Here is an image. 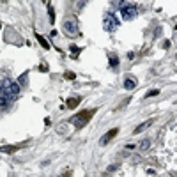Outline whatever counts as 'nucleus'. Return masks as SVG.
<instances>
[{
    "mask_svg": "<svg viewBox=\"0 0 177 177\" xmlns=\"http://www.w3.org/2000/svg\"><path fill=\"white\" fill-rule=\"evenodd\" d=\"M20 90H21L20 83H16V82L11 80V78H4V80L0 82V96H4V98H7V99H11V101L20 96Z\"/></svg>",
    "mask_w": 177,
    "mask_h": 177,
    "instance_id": "f257e3e1",
    "label": "nucleus"
},
{
    "mask_svg": "<svg viewBox=\"0 0 177 177\" xmlns=\"http://www.w3.org/2000/svg\"><path fill=\"white\" fill-rule=\"evenodd\" d=\"M96 112H98V108H92V110H82V112H78L76 115H73V117L69 119V122H71L76 129H82V128L94 117Z\"/></svg>",
    "mask_w": 177,
    "mask_h": 177,
    "instance_id": "f03ea898",
    "label": "nucleus"
},
{
    "mask_svg": "<svg viewBox=\"0 0 177 177\" xmlns=\"http://www.w3.org/2000/svg\"><path fill=\"white\" fill-rule=\"evenodd\" d=\"M64 32L69 35V37H80V27H78V20L76 18H67L62 25Z\"/></svg>",
    "mask_w": 177,
    "mask_h": 177,
    "instance_id": "7ed1b4c3",
    "label": "nucleus"
},
{
    "mask_svg": "<svg viewBox=\"0 0 177 177\" xmlns=\"http://www.w3.org/2000/svg\"><path fill=\"white\" fill-rule=\"evenodd\" d=\"M103 28L106 32H115L119 28V20L115 18V14H112V12L105 14V18H103Z\"/></svg>",
    "mask_w": 177,
    "mask_h": 177,
    "instance_id": "20e7f679",
    "label": "nucleus"
},
{
    "mask_svg": "<svg viewBox=\"0 0 177 177\" xmlns=\"http://www.w3.org/2000/svg\"><path fill=\"white\" fill-rule=\"evenodd\" d=\"M121 12H122V18H124L126 21H129V20L137 18V14H138V5H137V4H124V5L121 7Z\"/></svg>",
    "mask_w": 177,
    "mask_h": 177,
    "instance_id": "39448f33",
    "label": "nucleus"
},
{
    "mask_svg": "<svg viewBox=\"0 0 177 177\" xmlns=\"http://www.w3.org/2000/svg\"><path fill=\"white\" fill-rule=\"evenodd\" d=\"M119 135V128H113V129H110V131H106L105 133V137H101V140H99V145L101 147H105V145H108L115 137Z\"/></svg>",
    "mask_w": 177,
    "mask_h": 177,
    "instance_id": "423d86ee",
    "label": "nucleus"
},
{
    "mask_svg": "<svg viewBox=\"0 0 177 177\" xmlns=\"http://www.w3.org/2000/svg\"><path fill=\"white\" fill-rule=\"evenodd\" d=\"M152 122H154V119H149V121H145V122H142V124H138L137 128H135V131H133V135H140L144 129H147L149 126H152Z\"/></svg>",
    "mask_w": 177,
    "mask_h": 177,
    "instance_id": "0eeeda50",
    "label": "nucleus"
},
{
    "mask_svg": "<svg viewBox=\"0 0 177 177\" xmlns=\"http://www.w3.org/2000/svg\"><path fill=\"white\" fill-rule=\"evenodd\" d=\"M80 103H82V96H76V98H69V99L66 101V108H76Z\"/></svg>",
    "mask_w": 177,
    "mask_h": 177,
    "instance_id": "6e6552de",
    "label": "nucleus"
},
{
    "mask_svg": "<svg viewBox=\"0 0 177 177\" xmlns=\"http://www.w3.org/2000/svg\"><path fill=\"white\" fill-rule=\"evenodd\" d=\"M135 87H137V80H135L133 76H128V78L124 80V89H126V90H133Z\"/></svg>",
    "mask_w": 177,
    "mask_h": 177,
    "instance_id": "1a4fd4ad",
    "label": "nucleus"
},
{
    "mask_svg": "<svg viewBox=\"0 0 177 177\" xmlns=\"http://www.w3.org/2000/svg\"><path fill=\"white\" fill-rule=\"evenodd\" d=\"M23 144H20V145H4V147H0V152H7V154H12V152H16V151H20V147H21Z\"/></svg>",
    "mask_w": 177,
    "mask_h": 177,
    "instance_id": "9d476101",
    "label": "nucleus"
},
{
    "mask_svg": "<svg viewBox=\"0 0 177 177\" xmlns=\"http://www.w3.org/2000/svg\"><path fill=\"white\" fill-rule=\"evenodd\" d=\"M108 62H110V69H113V71L119 69V57L117 55H108Z\"/></svg>",
    "mask_w": 177,
    "mask_h": 177,
    "instance_id": "9b49d317",
    "label": "nucleus"
},
{
    "mask_svg": "<svg viewBox=\"0 0 177 177\" xmlns=\"http://www.w3.org/2000/svg\"><path fill=\"white\" fill-rule=\"evenodd\" d=\"M34 35H35V39H37V43H39V44H41V46H43L44 50H50V44H48V41H46V39H44V37H43L41 34H37V32H35Z\"/></svg>",
    "mask_w": 177,
    "mask_h": 177,
    "instance_id": "f8f14e48",
    "label": "nucleus"
},
{
    "mask_svg": "<svg viewBox=\"0 0 177 177\" xmlns=\"http://www.w3.org/2000/svg\"><path fill=\"white\" fill-rule=\"evenodd\" d=\"M11 99H7V98H4V96H0V110H5V108H9L11 106Z\"/></svg>",
    "mask_w": 177,
    "mask_h": 177,
    "instance_id": "ddd939ff",
    "label": "nucleus"
},
{
    "mask_svg": "<svg viewBox=\"0 0 177 177\" xmlns=\"http://www.w3.org/2000/svg\"><path fill=\"white\" fill-rule=\"evenodd\" d=\"M48 18H50V23L53 25L55 23V9H53L51 4H48Z\"/></svg>",
    "mask_w": 177,
    "mask_h": 177,
    "instance_id": "4468645a",
    "label": "nucleus"
},
{
    "mask_svg": "<svg viewBox=\"0 0 177 177\" xmlns=\"http://www.w3.org/2000/svg\"><path fill=\"white\" fill-rule=\"evenodd\" d=\"M138 147H140V151H147V149L151 147V140H144V142H142Z\"/></svg>",
    "mask_w": 177,
    "mask_h": 177,
    "instance_id": "2eb2a0df",
    "label": "nucleus"
},
{
    "mask_svg": "<svg viewBox=\"0 0 177 177\" xmlns=\"http://www.w3.org/2000/svg\"><path fill=\"white\" fill-rule=\"evenodd\" d=\"M69 50L73 51V57H74V59H76V57L80 55V51H82V48H78V46H74V44H73V46H71Z\"/></svg>",
    "mask_w": 177,
    "mask_h": 177,
    "instance_id": "dca6fc26",
    "label": "nucleus"
},
{
    "mask_svg": "<svg viewBox=\"0 0 177 177\" xmlns=\"http://www.w3.org/2000/svg\"><path fill=\"white\" fill-rule=\"evenodd\" d=\"M37 69H39L41 73H48V71H50V66H48L46 62H43V64H39V67H37Z\"/></svg>",
    "mask_w": 177,
    "mask_h": 177,
    "instance_id": "f3484780",
    "label": "nucleus"
},
{
    "mask_svg": "<svg viewBox=\"0 0 177 177\" xmlns=\"http://www.w3.org/2000/svg\"><path fill=\"white\" fill-rule=\"evenodd\" d=\"M158 94H160V90H158V89H151V90L145 94V99H147V98H154V96H158Z\"/></svg>",
    "mask_w": 177,
    "mask_h": 177,
    "instance_id": "a211bd4d",
    "label": "nucleus"
},
{
    "mask_svg": "<svg viewBox=\"0 0 177 177\" xmlns=\"http://www.w3.org/2000/svg\"><path fill=\"white\" fill-rule=\"evenodd\" d=\"M64 78H66V80H74L76 74H74L73 71H66V73H64Z\"/></svg>",
    "mask_w": 177,
    "mask_h": 177,
    "instance_id": "6ab92c4d",
    "label": "nucleus"
},
{
    "mask_svg": "<svg viewBox=\"0 0 177 177\" xmlns=\"http://www.w3.org/2000/svg\"><path fill=\"white\" fill-rule=\"evenodd\" d=\"M124 4H126V2H122V0H119V2H112V7H115V9H121Z\"/></svg>",
    "mask_w": 177,
    "mask_h": 177,
    "instance_id": "aec40b11",
    "label": "nucleus"
},
{
    "mask_svg": "<svg viewBox=\"0 0 177 177\" xmlns=\"http://www.w3.org/2000/svg\"><path fill=\"white\" fill-rule=\"evenodd\" d=\"M71 174H73V172H71V168H66V170L62 172V176H60V177H71Z\"/></svg>",
    "mask_w": 177,
    "mask_h": 177,
    "instance_id": "412c9836",
    "label": "nucleus"
},
{
    "mask_svg": "<svg viewBox=\"0 0 177 177\" xmlns=\"http://www.w3.org/2000/svg\"><path fill=\"white\" fill-rule=\"evenodd\" d=\"M129 101H131V98H128V99H124V101H122V103H121V105L117 106V110H119V108H122V106H126V105H128Z\"/></svg>",
    "mask_w": 177,
    "mask_h": 177,
    "instance_id": "4be33fe9",
    "label": "nucleus"
},
{
    "mask_svg": "<svg viewBox=\"0 0 177 177\" xmlns=\"http://www.w3.org/2000/svg\"><path fill=\"white\" fill-rule=\"evenodd\" d=\"M25 80H27V73H23V74L20 76V83H25Z\"/></svg>",
    "mask_w": 177,
    "mask_h": 177,
    "instance_id": "5701e85b",
    "label": "nucleus"
},
{
    "mask_svg": "<svg viewBox=\"0 0 177 177\" xmlns=\"http://www.w3.org/2000/svg\"><path fill=\"white\" fill-rule=\"evenodd\" d=\"M163 48H165V50H167V48H170V41H168V39H167V41H163Z\"/></svg>",
    "mask_w": 177,
    "mask_h": 177,
    "instance_id": "b1692460",
    "label": "nucleus"
},
{
    "mask_svg": "<svg viewBox=\"0 0 177 177\" xmlns=\"http://www.w3.org/2000/svg\"><path fill=\"white\" fill-rule=\"evenodd\" d=\"M113 170H117V165H110L108 167V172H113Z\"/></svg>",
    "mask_w": 177,
    "mask_h": 177,
    "instance_id": "393cba45",
    "label": "nucleus"
},
{
    "mask_svg": "<svg viewBox=\"0 0 177 177\" xmlns=\"http://www.w3.org/2000/svg\"><path fill=\"white\" fill-rule=\"evenodd\" d=\"M44 124H46V126H50V124H51V119H50V117H46V119H44Z\"/></svg>",
    "mask_w": 177,
    "mask_h": 177,
    "instance_id": "a878e982",
    "label": "nucleus"
},
{
    "mask_svg": "<svg viewBox=\"0 0 177 177\" xmlns=\"http://www.w3.org/2000/svg\"><path fill=\"white\" fill-rule=\"evenodd\" d=\"M0 28H2V23H0Z\"/></svg>",
    "mask_w": 177,
    "mask_h": 177,
    "instance_id": "bb28decb",
    "label": "nucleus"
}]
</instances>
